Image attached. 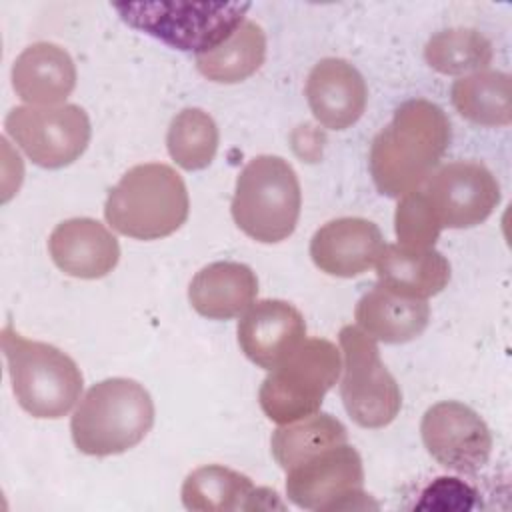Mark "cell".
<instances>
[{
  "label": "cell",
  "instance_id": "8992f818",
  "mask_svg": "<svg viewBox=\"0 0 512 512\" xmlns=\"http://www.w3.org/2000/svg\"><path fill=\"white\" fill-rule=\"evenodd\" d=\"M132 28L182 52L204 54L220 46L246 20L248 2H114Z\"/></svg>",
  "mask_w": 512,
  "mask_h": 512
},
{
  "label": "cell",
  "instance_id": "4316f807",
  "mask_svg": "<svg viewBox=\"0 0 512 512\" xmlns=\"http://www.w3.org/2000/svg\"><path fill=\"white\" fill-rule=\"evenodd\" d=\"M396 238L406 248H434L442 226L438 224L424 190L408 192L400 198L394 214Z\"/></svg>",
  "mask_w": 512,
  "mask_h": 512
},
{
  "label": "cell",
  "instance_id": "30bf717a",
  "mask_svg": "<svg viewBox=\"0 0 512 512\" xmlns=\"http://www.w3.org/2000/svg\"><path fill=\"white\" fill-rule=\"evenodd\" d=\"M362 458L348 442L326 448L286 470V496L304 510L358 508L366 492Z\"/></svg>",
  "mask_w": 512,
  "mask_h": 512
},
{
  "label": "cell",
  "instance_id": "ba28073f",
  "mask_svg": "<svg viewBox=\"0 0 512 512\" xmlns=\"http://www.w3.org/2000/svg\"><path fill=\"white\" fill-rule=\"evenodd\" d=\"M342 354L340 398L348 416L362 428H384L400 412L402 390L380 360L374 338L358 326H344L338 334Z\"/></svg>",
  "mask_w": 512,
  "mask_h": 512
},
{
  "label": "cell",
  "instance_id": "44dd1931",
  "mask_svg": "<svg viewBox=\"0 0 512 512\" xmlns=\"http://www.w3.org/2000/svg\"><path fill=\"white\" fill-rule=\"evenodd\" d=\"M378 284L404 296L428 300L450 282V262L434 248L384 244L376 260Z\"/></svg>",
  "mask_w": 512,
  "mask_h": 512
},
{
  "label": "cell",
  "instance_id": "d6986e66",
  "mask_svg": "<svg viewBox=\"0 0 512 512\" xmlns=\"http://www.w3.org/2000/svg\"><path fill=\"white\" fill-rule=\"evenodd\" d=\"M356 326L370 338L386 344H404L418 338L430 322V306L422 298L398 294L376 284L354 310Z\"/></svg>",
  "mask_w": 512,
  "mask_h": 512
},
{
  "label": "cell",
  "instance_id": "ac0fdd59",
  "mask_svg": "<svg viewBox=\"0 0 512 512\" xmlns=\"http://www.w3.org/2000/svg\"><path fill=\"white\" fill-rule=\"evenodd\" d=\"M276 492L256 488L246 474L220 464L200 466L182 484V504L194 512L282 508Z\"/></svg>",
  "mask_w": 512,
  "mask_h": 512
},
{
  "label": "cell",
  "instance_id": "cb8c5ba5",
  "mask_svg": "<svg viewBox=\"0 0 512 512\" xmlns=\"http://www.w3.org/2000/svg\"><path fill=\"white\" fill-rule=\"evenodd\" d=\"M348 442L346 426L332 414L316 412L302 420L280 424L270 438L272 456L286 472L318 452Z\"/></svg>",
  "mask_w": 512,
  "mask_h": 512
},
{
  "label": "cell",
  "instance_id": "8fae6325",
  "mask_svg": "<svg viewBox=\"0 0 512 512\" xmlns=\"http://www.w3.org/2000/svg\"><path fill=\"white\" fill-rule=\"evenodd\" d=\"M420 434L428 454L454 472L474 474L492 454L490 428L476 410L456 400L430 406L422 416Z\"/></svg>",
  "mask_w": 512,
  "mask_h": 512
},
{
  "label": "cell",
  "instance_id": "7a4b0ae2",
  "mask_svg": "<svg viewBox=\"0 0 512 512\" xmlns=\"http://www.w3.org/2000/svg\"><path fill=\"white\" fill-rule=\"evenodd\" d=\"M190 200L182 176L168 164L132 166L108 192L106 222L136 240L174 234L188 218Z\"/></svg>",
  "mask_w": 512,
  "mask_h": 512
},
{
  "label": "cell",
  "instance_id": "4fadbf2b",
  "mask_svg": "<svg viewBox=\"0 0 512 512\" xmlns=\"http://www.w3.org/2000/svg\"><path fill=\"white\" fill-rule=\"evenodd\" d=\"M236 334L244 356L272 370L306 340V322L290 302L260 300L242 314Z\"/></svg>",
  "mask_w": 512,
  "mask_h": 512
},
{
  "label": "cell",
  "instance_id": "52a82bcc",
  "mask_svg": "<svg viewBox=\"0 0 512 512\" xmlns=\"http://www.w3.org/2000/svg\"><path fill=\"white\" fill-rule=\"evenodd\" d=\"M340 372L342 354L336 344L326 338H308L264 378L258 392L260 408L276 424L312 416Z\"/></svg>",
  "mask_w": 512,
  "mask_h": 512
},
{
  "label": "cell",
  "instance_id": "5bb4252c",
  "mask_svg": "<svg viewBox=\"0 0 512 512\" xmlns=\"http://www.w3.org/2000/svg\"><path fill=\"white\" fill-rule=\"evenodd\" d=\"M384 250L380 228L366 218H336L310 240L312 262L326 274L352 278L372 268Z\"/></svg>",
  "mask_w": 512,
  "mask_h": 512
},
{
  "label": "cell",
  "instance_id": "7402d4cb",
  "mask_svg": "<svg viewBox=\"0 0 512 512\" xmlns=\"http://www.w3.org/2000/svg\"><path fill=\"white\" fill-rule=\"evenodd\" d=\"M266 58V34L252 22L244 20L232 36L210 52L196 56L198 72L218 84H236L250 78Z\"/></svg>",
  "mask_w": 512,
  "mask_h": 512
},
{
  "label": "cell",
  "instance_id": "603a6c76",
  "mask_svg": "<svg viewBox=\"0 0 512 512\" xmlns=\"http://www.w3.org/2000/svg\"><path fill=\"white\" fill-rule=\"evenodd\" d=\"M456 112L480 126H508L512 122V82L506 72L482 70L462 76L452 86Z\"/></svg>",
  "mask_w": 512,
  "mask_h": 512
},
{
  "label": "cell",
  "instance_id": "e0dca14e",
  "mask_svg": "<svg viewBox=\"0 0 512 512\" xmlns=\"http://www.w3.org/2000/svg\"><path fill=\"white\" fill-rule=\"evenodd\" d=\"M74 86V60L54 42L30 44L12 64V88L30 106H60Z\"/></svg>",
  "mask_w": 512,
  "mask_h": 512
},
{
  "label": "cell",
  "instance_id": "83f0119b",
  "mask_svg": "<svg viewBox=\"0 0 512 512\" xmlns=\"http://www.w3.org/2000/svg\"><path fill=\"white\" fill-rule=\"evenodd\" d=\"M476 490L460 478H436L424 492L416 508L428 510H470L476 504Z\"/></svg>",
  "mask_w": 512,
  "mask_h": 512
},
{
  "label": "cell",
  "instance_id": "5b68a950",
  "mask_svg": "<svg viewBox=\"0 0 512 512\" xmlns=\"http://www.w3.org/2000/svg\"><path fill=\"white\" fill-rule=\"evenodd\" d=\"M300 206L302 192L294 168L280 156L262 154L238 174L230 210L246 236L276 244L294 232Z\"/></svg>",
  "mask_w": 512,
  "mask_h": 512
},
{
  "label": "cell",
  "instance_id": "3957f363",
  "mask_svg": "<svg viewBox=\"0 0 512 512\" xmlns=\"http://www.w3.org/2000/svg\"><path fill=\"white\" fill-rule=\"evenodd\" d=\"M152 424L154 402L148 390L130 378H106L84 394L70 432L82 454L112 456L138 446Z\"/></svg>",
  "mask_w": 512,
  "mask_h": 512
},
{
  "label": "cell",
  "instance_id": "6da1fadb",
  "mask_svg": "<svg viewBox=\"0 0 512 512\" xmlns=\"http://www.w3.org/2000/svg\"><path fill=\"white\" fill-rule=\"evenodd\" d=\"M450 138V120L440 106L424 98L400 104L370 146L368 164L378 192L402 198L420 190L436 172Z\"/></svg>",
  "mask_w": 512,
  "mask_h": 512
},
{
  "label": "cell",
  "instance_id": "484cf974",
  "mask_svg": "<svg viewBox=\"0 0 512 512\" xmlns=\"http://www.w3.org/2000/svg\"><path fill=\"white\" fill-rule=\"evenodd\" d=\"M218 140L214 118L200 108L180 110L172 118L166 134L168 154L184 170L206 168L216 156Z\"/></svg>",
  "mask_w": 512,
  "mask_h": 512
},
{
  "label": "cell",
  "instance_id": "277c9868",
  "mask_svg": "<svg viewBox=\"0 0 512 512\" xmlns=\"http://www.w3.org/2000/svg\"><path fill=\"white\" fill-rule=\"evenodd\" d=\"M2 352L12 392L30 416L58 420L72 410L84 378L66 352L46 342L28 340L12 326L2 330Z\"/></svg>",
  "mask_w": 512,
  "mask_h": 512
},
{
  "label": "cell",
  "instance_id": "d4e9b609",
  "mask_svg": "<svg viewBox=\"0 0 512 512\" xmlns=\"http://www.w3.org/2000/svg\"><path fill=\"white\" fill-rule=\"evenodd\" d=\"M492 42L474 28H450L434 34L424 48L430 68L448 76L482 72L492 62Z\"/></svg>",
  "mask_w": 512,
  "mask_h": 512
},
{
  "label": "cell",
  "instance_id": "2e32d148",
  "mask_svg": "<svg viewBox=\"0 0 512 512\" xmlns=\"http://www.w3.org/2000/svg\"><path fill=\"white\" fill-rule=\"evenodd\" d=\"M48 252L64 274L82 280L106 276L120 260L116 236L94 218L60 222L48 238Z\"/></svg>",
  "mask_w": 512,
  "mask_h": 512
},
{
  "label": "cell",
  "instance_id": "9c48e42d",
  "mask_svg": "<svg viewBox=\"0 0 512 512\" xmlns=\"http://www.w3.org/2000/svg\"><path fill=\"white\" fill-rule=\"evenodd\" d=\"M6 134L42 168H64L78 160L90 142V120L78 104L16 106L4 120Z\"/></svg>",
  "mask_w": 512,
  "mask_h": 512
},
{
  "label": "cell",
  "instance_id": "7c38bea8",
  "mask_svg": "<svg viewBox=\"0 0 512 512\" xmlns=\"http://www.w3.org/2000/svg\"><path fill=\"white\" fill-rule=\"evenodd\" d=\"M424 194L442 228H472L498 206L500 184L484 164L458 160L438 168Z\"/></svg>",
  "mask_w": 512,
  "mask_h": 512
},
{
  "label": "cell",
  "instance_id": "ffe728a7",
  "mask_svg": "<svg viewBox=\"0 0 512 512\" xmlns=\"http://www.w3.org/2000/svg\"><path fill=\"white\" fill-rule=\"evenodd\" d=\"M258 278L240 262H212L192 278L188 300L192 308L212 320H230L244 314L256 300Z\"/></svg>",
  "mask_w": 512,
  "mask_h": 512
},
{
  "label": "cell",
  "instance_id": "9a60e30c",
  "mask_svg": "<svg viewBox=\"0 0 512 512\" xmlns=\"http://www.w3.org/2000/svg\"><path fill=\"white\" fill-rule=\"evenodd\" d=\"M306 100L316 122L328 130H346L364 114L368 88L350 62L322 58L308 74Z\"/></svg>",
  "mask_w": 512,
  "mask_h": 512
}]
</instances>
